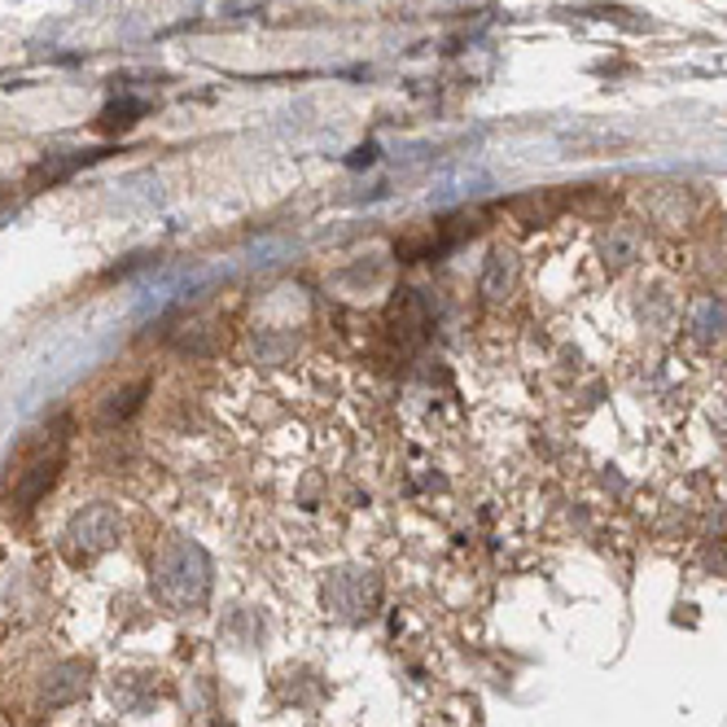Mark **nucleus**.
<instances>
[{"label":"nucleus","instance_id":"obj_2","mask_svg":"<svg viewBox=\"0 0 727 727\" xmlns=\"http://www.w3.org/2000/svg\"><path fill=\"white\" fill-rule=\"evenodd\" d=\"M57 465H61V443H57L53 451H48V447L35 451V456L18 469V482H13V495H9V500H13L18 508H31V504L48 491V482L57 478Z\"/></svg>","mask_w":727,"mask_h":727},{"label":"nucleus","instance_id":"obj_1","mask_svg":"<svg viewBox=\"0 0 727 727\" xmlns=\"http://www.w3.org/2000/svg\"><path fill=\"white\" fill-rule=\"evenodd\" d=\"M158 588L171 601H180V605L202 601V592H206V557L198 548H189V544H171L158 557Z\"/></svg>","mask_w":727,"mask_h":727},{"label":"nucleus","instance_id":"obj_3","mask_svg":"<svg viewBox=\"0 0 727 727\" xmlns=\"http://www.w3.org/2000/svg\"><path fill=\"white\" fill-rule=\"evenodd\" d=\"M127 114H141V105H110V110H105V123H101V127H105V132H110V127H127V123H132Z\"/></svg>","mask_w":727,"mask_h":727}]
</instances>
